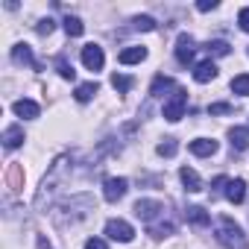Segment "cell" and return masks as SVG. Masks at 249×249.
Returning a JSON list of instances; mask_svg holds the SVG:
<instances>
[{"label": "cell", "mask_w": 249, "mask_h": 249, "mask_svg": "<svg viewBox=\"0 0 249 249\" xmlns=\"http://www.w3.org/2000/svg\"><path fill=\"white\" fill-rule=\"evenodd\" d=\"M217 240L226 249H246V234L231 217H220L217 220Z\"/></svg>", "instance_id": "1"}, {"label": "cell", "mask_w": 249, "mask_h": 249, "mask_svg": "<svg viewBox=\"0 0 249 249\" xmlns=\"http://www.w3.org/2000/svg\"><path fill=\"white\" fill-rule=\"evenodd\" d=\"M185 106H188V91H185V88H173L170 100L164 103V117H167L170 123L182 120V117H185Z\"/></svg>", "instance_id": "2"}, {"label": "cell", "mask_w": 249, "mask_h": 249, "mask_svg": "<svg viewBox=\"0 0 249 249\" xmlns=\"http://www.w3.org/2000/svg\"><path fill=\"white\" fill-rule=\"evenodd\" d=\"M106 234H108L111 240H117V243H129V240L135 237V229H132L126 220H108V223H106Z\"/></svg>", "instance_id": "3"}, {"label": "cell", "mask_w": 249, "mask_h": 249, "mask_svg": "<svg viewBox=\"0 0 249 249\" xmlns=\"http://www.w3.org/2000/svg\"><path fill=\"white\" fill-rule=\"evenodd\" d=\"M126 191H129V182L123 179V176H111V179H106V185H103V196H106L108 202L123 199V196H126Z\"/></svg>", "instance_id": "4"}, {"label": "cell", "mask_w": 249, "mask_h": 249, "mask_svg": "<svg viewBox=\"0 0 249 249\" xmlns=\"http://www.w3.org/2000/svg\"><path fill=\"white\" fill-rule=\"evenodd\" d=\"M161 211H164V205H161L159 199H138V202H135V217L144 220V223H153Z\"/></svg>", "instance_id": "5"}, {"label": "cell", "mask_w": 249, "mask_h": 249, "mask_svg": "<svg viewBox=\"0 0 249 249\" xmlns=\"http://www.w3.org/2000/svg\"><path fill=\"white\" fill-rule=\"evenodd\" d=\"M82 65L88 71H100L106 65V56H103V47L100 44H85L82 47Z\"/></svg>", "instance_id": "6"}, {"label": "cell", "mask_w": 249, "mask_h": 249, "mask_svg": "<svg viewBox=\"0 0 249 249\" xmlns=\"http://www.w3.org/2000/svg\"><path fill=\"white\" fill-rule=\"evenodd\" d=\"M194 53H196V41L191 36H179V41H176V59H179V65H191Z\"/></svg>", "instance_id": "7"}, {"label": "cell", "mask_w": 249, "mask_h": 249, "mask_svg": "<svg viewBox=\"0 0 249 249\" xmlns=\"http://www.w3.org/2000/svg\"><path fill=\"white\" fill-rule=\"evenodd\" d=\"M226 199L234 202V205H240L246 199V182L243 179H229L226 182Z\"/></svg>", "instance_id": "8"}, {"label": "cell", "mask_w": 249, "mask_h": 249, "mask_svg": "<svg viewBox=\"0 0 249 249\" xmlns=\"http://www.w3.org/2000/svg\"><path fill=\"white\" fill-rule=\"evenodd\" d=\"M179 179H182L185 191H191V194L202 191V179H199V173H196L194 167H182V170H179Z\"/></svg>", "instance_id": "9"}, {"label": "cell", "mask_w": 249, "mask_h": 249, "mask_svg": "<svg viewBox=\"0 0 249 249\" xmlns=\"http://www.w3.org/2000/svg\"><path fill=\"white\" fill-rule=\"evenodd\" d=\"M214 76H217V65H214L211 59L199 62V65L194 68V79H196V82H211Z\"/></svg>", "instance_id": "10"}, {"label": "cell", "mask_w": 249, "mask_h": 249, "mask_svg": "<svg viewBox=\"0 0 249 249\" xmlns=\"http://www.w3.org/2000/svg\"><path fill=\"white\" fill-rule=\"evenodd\" d=\"M191 153L199 156V159L214 156V153H217V141H211V138H196V141H191Z\"/></svg>", "instance_id": "11"}, {"label": "cell", "mask_w": 249, "mask_h": 249, "mask_svg": "<svg viewBox=\"0 0 249 249\" xmlns=\"http://www.w3.org/2000/svg\"><path fill=\"white\" fill-rule=\"evenodd\" d=\"M229 141H231V147H234L237 153L249 150V129H243V126H234V129H229Z\"/></svg>", "instance_id": "12"}, {"label": "cell", "mask_w": 249, "mask_h": 249, "mask_svg": "<svg viewBox=\"0 0 249 249\" xmlns=\"http://www.w3.org/2000/svg\"><path fill=\"white\" fill-rule=\"evenodd\" d=\"M12 108H15V114L24 117V120H33V117H38V111H41L38 103H33V100H18Z\"/></svg>", "instance_id": "13"}, {"label": "cell", "mask_w": 249, "mask_h": 249, "mask_svg": "<svg viewBox=\"0 0 249 249\" xmlns=\"http://www.w3.org/2000/svg\"><path fill=\"white\" fill-rule=\"evenodd\" d=\"M144 59H147L144 47H126V50H120V56H117L120 65H135V62H144Z\"/></svg>", "instance_id": "14"}, {"label": "cell", "mask_w": 249, "mask_h": 249, "mask_svg": "<svg viewBox=\"0 0 249 249\" xmlns=\"http://www.w3.org/2000/svg\"><path fill=\"white\" fill-rule=\"evenodd\" d=\"M24 144V129L21 126H9L6 132H3V147L6 150H18Z\"/></svg>", "instance_id": "15"}, {"label": "cell", "mask_w": 249, "mask_h": 249, "mask_svg": "<svg viewBox=\"0 0 249 249\" xmlns=\"http://www.w3.org/2000/svg\"><path fill=\"white\" fill-rule=\"evenodd\" d=\"M185 217H188V223H194V226H208V223H211V214H208L202 205H191V208L185 211Z\"/></svg>", "instance_id": "16"}, {"label": "cell", "mask_w": 249, "mask_h": 249, "mask_svg": "<svg viewBox=\"0 0 249 249\" xmlns=\"http://www.w3.org/2000/svg\"><path fill=\"white\" fill-rule=\"evenodd\" d=\"M12 59L21 62V65H33V68H38V62L33 59V50H30L27 44H15V47H12Z\"/></svg>", "instance_id": "17"}, {"label": "cell", "mask_w": 249, "mask_h": 249, "mask_svg": "<svg viewBox=\"0 0 249 249\" xmlns=\"http://www.w3.org/2000/svg\"><path fill=\"white\" fill-rule=\"evenodd\" d=\"M100 91V85L97 82H82V85H76V91H73V97L79 100V103H88L94 94Z\"/></svg>", "instance_id": "18"}, {"label": "cell", "mask_w": 249, "mask_h": 249, "mask_svg": "<svg viewBox=\"0 0 249 249\" xmlns=\"http://www.w3.org/2000/svg\"><path fill=\"white\" fill-rule=\"evenodd\" d=\"M167 88H173V79H170V76H161V73H159V76L153 79V85H150V94H153V97H161V94H164Z\"/></svg>", "instance_id": "19"}, {"label": "cell", "mask_w": 249, "mask_h": 249, "mask_svg": "<svg viewBox=\"0 0 249 249\" xmlns=\"http://www.w3.org/2000/svg\"><path fill=\"white\" fill-rule=\"evenodd\" d=\"M65 33H68L71 38H76V36H82V33H85V24H82L79 18L68 15V18H65Z\"/></svg>", "instance_id": "20"}, {"label": "cell", "mask_w": 249, "mask_h": 249, "mask_svg": "<svg viewBox=\"0 0 249 249\" xmlns=\"http://www.w3.org/2000/svg\"><path fill=\"white\" fill-rule=\"evenodd\" d=\"M231 91L240 94V97H249V73H240L231 79Z\"/></svg>", "instance_id": "21"}, {"label": "cell", "mask_w": 249, "mask_h": 249, "mask_svg": "<svg viewBox=\"0 0 249 249\" xmlns=\"http://www.w3.org/2000/svg\"><path fill=\"white\" fill-rule=\"evenodd\" d=\"M176 150H179V144H176V138H164L159 147H156V153L159 156H164V159H170V156H176Z\"/></svg>", "instance_id": "22"}, {"label": "cell", "mask_w": 249, "mask_h": 249, "mask_svg": "<svg viewBox=\"0 0 249 249\" xmlns=\"http://www.w3.org/2000/svg\"><path fill=\"white\" fill-rule=\"evenodd\" d=\"M56 71H59V76H62V79H73V76H76L73 65H68V59H62V56L56 59Z\"/></svg>", "instance_id": "23"}, {"label": "cell", "mask_w": 249, "mask_h": 249, "mask_svg": "<svg viewBox=\"0 0 249 249\" xmlns=\"http://www.w3.org/2000/svg\"><path fill=\"white\" fill-rule=\"evenodd\" d=\"M111 85H114L120 94H126V91L132 88V79H129V76H123V73H114V76H111Z\"/></svg>", "instance_id": "24"}, {"label": "cell", "mask_w": 249, "mask_h": 249, "mask_svg": "<svg viewBox=\"0 0 249 249\" xmlns=\"http://www.w3.org/2000/svg\"><path fill=\"white\" fill-rule=\"evenodd\" d=\"M132 27H135V30H144V33H150V30H156V21H153L150 15H138V18L132 21Z\"/></svg>", "instance_id": "25"}, {"label": "cell", "mask_w": 249, "mask_h": 249, "mask_svg": "<svg viewBox=\"0 0 249 249\" xmlns=\"http://www.w3.org/2000/svg\"><path fill=\"white\" fill-rule=\"evenodd\" d=\"M211 56H229V44L226 41H208V47H205Z\"/></svg>", "instance_id": "26"}, {"label": "cell", "mask_w": 249, "mask_h": 249, "mask_svg": "<svg viewBox=\"0 0 249 249\" xmlns=\"http://www.w3.org/2000/svg\"><path fill=\"white\" fill-rule=\"evenodd\" d=\"M150 234H153V237H167V234H173V226H170V223H164V226H150Z\"/></svg>", "instance_id": "27"}, {"label": "cell", "mask_w": 249, "mask_h": 249, "mask_svg": "<svg viewBox=\"0 0 249 249\" xmlns=\"http://www.w3.org/2000/svg\"><path fill=\"white\" fill-rule=\"evenodd\" d=\"M36 33H38V36H50V33H53V21H50V18L38 21V24H36Z\"/></svg>", "instance_id": "28"}, {"label": "cell", "mask_w": 249, "mask_h": 249, "mask_svg": "<svg viewBox=\"0 0 249 249\" xmlns=\"http://www.w3.org/2000/svg\"><path fill=\"white\" fill-rule=\"evenodd\" d=\"M237 24H240V30H243V33H249V6H246V9H240Z\"/></svg>", "instance_id": "29"}, {"label": "cell", "mask_w": 249, "mask_h": 249, "mask_svg": "<svg viewBox=\"0 0 249 249\" xmlns=\"http://www.w3.org/2000/svg\"><path fill=\"white\" fill-rule=\"evenodd\" d=\"M196 9H199V12H211V9H217V0H199Z\"/></svg>", "instance_id": "30"}, {"label": "cell", "mask_w": 249, "mask_h": 249, "mask_svg": "<svg viewBox=\"0 0 249 249\" xmlns=\"http://www.w3.org/2000/svg\"><path fill=\"white\" fill-rule=\"evenodd\" d=\"M226 111H231L229 103H214V106H211V114H226Z\"/></svg>", "instance_id": "31"}, {"label": "cell", "mask_w": 249, "mask_h": 249, "mask_svg": "<svg viewBox=\"0 0 249 249\" xmlns=\"http://www.w3.org/2000/svg\"><path fill=\"white\" fill-rule=\"evenodd\" d=\"M85 249H106V240H100V237H91V240L85 243Z\"/></svg>", "instance_id": "32"}, {"label": "cell", "mask_w": 249, "mask_h": 249, "mask_svg": "<svg viewBox=\"0 0 249 249\" xmlns=\"http://www.w3.org/2000/svg\"><path fill=\"white\" fill-rule=\"evenodd\" d=\"M38 249H53V246L47 243V237H38Z\"/></svg>", "instance_id": "33"}]
</instances>
